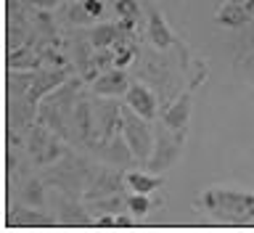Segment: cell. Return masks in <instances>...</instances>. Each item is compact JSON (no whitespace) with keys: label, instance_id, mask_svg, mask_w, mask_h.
Wrapping results in <instances>:
<instances>
[{"label":"cell","instance_id":"cell-1","mask_svg":"<svg viewBox=\"0 0 254 233\" xmlns=\"http://www.w3.org/2000/svg\"><path fill=\"white\" fill-rule=\"evenodd\" d=\"M201 207L214 223L225 226H254V194L236 188H206Z\"/></svg>","mask_w":254,"mask_h":233},{"label":"cell","instance_id":"cell-2","mask_svg":"<svg viewBox=\"0 0 254 233\" xmlns=\"http://www.w3.org/2000/svg\"><path fill=\"white\" fill-rule=\"evenodd\" d=\"M98 170H101V164H95V162H90V159L69 151L66 156L59 159V162L45 167L43 178L48 183V188H59V191H64V194H69V196L82 199L85 188L93 183V178H95Z\"/></svg>","mask_w":254,"mask_h":233},{"label":"cell","instance_id":"cell-3","mask_svg":"<svg viewBox=\"0 0 254 233\" xmlns=\"http://www.w3.org/2000/svg\"><path fill=\"white\" fill-rule=\"evenodd\" d=\"M27 154L32 159V164L35 167H48V164H53V162H59L61 156H66L69 154V143L61 138L59 133H53L51 127H45V125H40L35 122L27 130Z\"/></svg>","mask_w":254,"mask_h":233},{"label":"cell","instance_id":"cell-4","mask_svg":"<svg viewBox=\"0 0 254 233\" xmlns=\"http://www.w3.org/2000/svg\"><path fill=\"white\" fill-rule=\"evenodd\" d=\"M183 146H186V133H175L164 122H156L154 125V151H151L146 170L154 175H164L167 170H172L183 154Z\"/></svg>","mask_w":254,"mask_h":233},{"label":"cell","instance_id":"cell-5","mask_svg":"<svg viewBox=\"0 0 254 233\" xmlns=\"http://www.w3.org/2000/svg\"><path fill=\"white\" fill-rule=\"evenodd\" d=\"M122 135L130 143L138 164H148L151 151H154V122L143 119L138 111H132L130 106L122 109Z\"/></svg>","mask_w":254,"mask_h":233},{"label":"cell","instance_id":"cell-6","mask_svg":"<svg viewBox=\"0 0 254 233\" xmlns=\"http://www.w3.org/2000/svg\"><path fill=\"white\" fill-rule=\"evenodd\" d=\"M146 11H148V32H146L148 43L154 45L156 51H170V48H178L180 67H183V72L188 75V72H190V51L180 43L178 37H175V32H172L170 24H167L164 13L159 11L154 3H148V0H146Z\"/></svg>","mask_w":254,"mask_h":233},{"label":"cell","instance_id":"cell-7","mask_svg":"<svg viewBox=\"0 0 254 233\" xmlns=\"http://www.w3.org/2000/svg\"><path fill=\"white\" fill-rule=\"evenodd\" d=\"M85 199L69 196L59 188H51L48 194V204H51V212L56 215L59 226H71V228H90L95 226V218L87 210V204H82Z\"/></svg>","mask_w":254,"mask_h":233},{"label":"cell","instance_id":"cell-8","mask_svg":"<svg viewBox=\"0 0 254 233\" xmlns=\"http://www.w3.org/2000/svg\"><path fill=\"white\" fill-rule=\"evenodd\" d=\"M5 226L8 228H53L59 226V220H56L53 212H45L40 207L11 199L5 207Z\"/></svg>","mask_w":254,"mask_h":233},{"label":"cell","instance_id":"cell-9","mask_svg":"<svg viewBox=\"0 0 254 233\" xmlns=\"http://www.w3.org/2000/svg\"><path fill=\"white\" fill-rule=\"evenodd\" d=\"M122 109L114 98L106 95H95L93 98V114H95V133L98 141H109L122 133Z\"/></svg>","mask_w":254,"mask_h":233},{"label":"cell","instance_id":"cell-10","mask_svg":"<svg viewBox=\"0 0 254 233\" xmlns=\"http://www.w3.org/2000/svg\"><path fill=\"white\" fill-rule=\"evenodd\" d=\"M71 127H74V143L82 146L85 151H93L98 143V133H95V114H93V98L79 95L74 103V114H71Z\"/></svg>","mask_w":254,"mask_h":233},{"label":"cell","instance_id":"cell-11","mask_svg":"<svg viewBox=\"0 0 254 233\" xmlns=\"http://www.w3.org/2000/svg\"><path fill=\"white\" fill-rule=\"evenodd\" d=\"M90 154L95 159H101L103 164H111V167H119V170H130V167L138 162L132 154V149H130V143L125 141V135L119 133L114 135V138H109V141H98L93 146Z\"/></svg>","mask_w":254,"mask_h":233},{"label":"cell","instance_id":"cell-12","mask_svg":"<svg viewBox=\"0 0 254 233\" xmlns=\"http://www.w3.org/2000/svg\"><path fill=\"white\" fill-rule=\"evenodd\" d=\"M127 170H119V167H111V164H101V170L95 172L93 183L85 188V202L90 199H103V196H111V194H119V191L127 188V180H125Z\"/></svg>","mask_w":254,"mask_h":233},{"label":"cell","instance_id":"cell-13","mask_svg":"<svg viewBox=\"0 0 254 233\" xmlns=\"http://www.w3.org/2000/svg\"><path fill=\"white\" fill-rule=\"evenodd\" d=\"M37 122V103L29 95H8L5 101V127H13L21 135Z\"/></svg>","mask_w":254,"mask_h":233},{"label":"cell","instance_id":"cell-14","mask_svg":"<svg viewBox=\"0 0 254 233\" xmlns=\"http://www.w3.org/2000/svg\"><path fill=\"white\" fill-rule=\"evenodd\" d=\"M130 85H132V79H130V75H127L125 69L111 67V69L101 72V75L93 79V82H90V90H93V95H106V98H117V95H127Z\"/></svg>","mask_w":254,"mask_h":233},{"label":"cell","instance_id":"cell-15","mask_svg":"<svg viewBox=\"0 0 254 233\" xmlns=\"http://www.w3.org/2000/svg\"><path fill=\"white\" fill-rule=\"evenodd\" d=\"M190 106H193V90H183L170 106L162 111V122L175 133H188V122H190Z\"/></svg>","mask_w":254,"mask_h":233},{"label":"cell","instance_id":"cell-16","mask_svg":"<svg viewBox=\"0 0 254 233\" xmlns=\"http://www.w3.org/2000/svg\"><path fill=\"white\" fill-rule=\"evenodd\" d=\"M125 101H127V106H130L132 111H138L143 119H151V122H154V119L159 117V103H156L154 87H148L143 82H132L127 95H125Z\"/></svg>","mask_w":254,"mask_h":233},{"label":"cell","instance_id":"cell-17","mask_svg":"<svg viewBox=\"0 0 254 233\" xmlns=\"http://www.w3.org/2000/svg\"><path fill=\"white\" fill-rule=\"evenodd\" d=\"M69 67H59V69H35V79L29 87V98L40 103L48 93H53L59 85H64L69 79Z\"/></svg>","mask_w":254,"mask_h":233},{"label":"cell","instance_id":"cell-18","mask_svg":"<svg viewBox=\"0 0 254 233\" xmlns=\"http://www.w3.org/2000/svg\"><path fill=\"white\" fill-rule=\"evenodd\" d=\"M90 215H122V212H130V194H125V191H119V194H111V196H103V199H90V202H85Z\"/></svg>","mask_w":254,"mask_h":233},{"label":"cell","instance_id":"cell-19","mask_svg":"<svg viewBox=\"0 0 254 233\" xmlns=\"http://www.w3.org/2000/svg\"><path fill=\"white\" fill-rule=\"evenodd\" d=\"M48 183L45 178H27L21 183V188L16 191V199L24 204H32V207H40V210H45V204H48Z\"/></svg>","mask_w":254,"mask_h":233},{"label":"cell","instance_id":"cell-20","mask_svg":"<svg viewBox=\"0 0 254 233\" xmlns=\"http://www.w3.org/2000/svg\"><path fill=\"white\" fill-rule=\"evenodd\" d=\"M8 69H43V53L35 45H19L5 56Z\"/></svg>","mask_w":254,"mask_h":233},{"label":"cell","instance_id":"cell-21","mask_svg":"<svg viewBox=\"0 0 254 233\" xmlns=\"http://www.w3.org/2000/svg\"><path fill=\"white\" fill-rule=\"evenodd\" d=\"M87 37H90L95 51H101V48H114L119 40H127L132 35H125V32L119 29V24H98V27L87 29Z\"/></svg>","mask_w":254,"mask_h":233},{"label":"cell","instance_id":"cell-22","mask_svg":"<svg viewBox=\"0 0 254 233\" xmlns=\"http://www.w3.org/2000/svg\"><path fill=\"white\" fill-rule=\"evenodd\" d=\"M125 180H127V191H135V194H154L164 183L162 175H154L148 170H127Z\"/></svg>","mask_w":254,"mask_h":233},{"label":"cell","instance_id":"cell-23","mask_svg":"<svg viewBox=\"0 0 254 233\" xmlns=\"http://www.w3.org/2000/svg\"><path fill=\"white\" fill-rule=\"evenodd\" d=\"M252 21V11L249 5H236V3H225L217 13V24L220 27H228V29H238L244 24Z\"/></svg>","mask_w":254,"mask_h":233},{"label":"cell","instance_id":"cell-24","mask_svg":"<svg viewBox=\"0 0 254 233\" xmlns=\"http://www.w3.org/2000/svg\"><path fill=\"white\" fill-rule=\"evenodd\" d=\"M61 11H64V13H59V16H61L66 24H79V27H82V24H90V21H93V16L87 13L85 3H77V0H69V5H64Z\"/></svg>","mask_w":254,"mask_h":233},{"label":"cell","instance_id":"cell-25","mask_svg":"<svg viewBox=\"0 0 254 233\" xmlns=\"http://www.w3.org/2000/svg\"><path fill=\"white\" fill-rule=\"evenodd\" d=\"M140 8H143V0H114V11L119 13V19L138 21L140 19Z\"/></svg>","mask_w":254,"mask_h":233},{"label":"cell","instance_id":"cell-26","mask_svg":"<svg viewBox=\"0 0 254 233\" xmlns=\"http://www.w3.org/2000/svg\"><path fill=\"white\" fill-rule=\"evenodd\" d=\"M151 207H154L151 194H135V191H130V212L135 218H146L151 212Z\"/></svg>","mask_w":254,"mask_h":233},{"label":"cell","instance_id":"cell-27","mask_svg":"<svg viewBox=\"0 0 254 233\" xmlns=\"http://www.w3.org/2000/svg\"><path fill=\"white\" fill-rule=\"evenodd\" d=\"M19 146H11L5 143V175H8V186L13 183V175H16V167H19V154H16Z\"/></svg>","mask_w":254,"mask_h":233},{"label":"cell","instance_id":"cell-28","mask_svg":"<svg viewBox=\"0 0 254 233\" xmlns=\"http://www.w3.org/2000/svg\"><path fill=\"white\" fill-rule=\"evenodd\" d=\"M85 8H87V13L93 16V19H101L103 16V0H82Z\"/></svg>","mask_w":254,"mask_h":233},{"label":"cell","instance_id":"cell-29","mask_svg":"<svg viewBox=\"0 0 254 233\" xmlns=\"http://www.w3.org/2000/svg\"><path fill=\"white\" fill-rule=\"evenodd\" d=\"M117 226V215H98L95 218V228H114Z\"/></svg>","mask_w":254,"mask_h":233},{"label":"cell","instance_id":"cell-30","mask_svg":"<svg viewBox=\"0 0 254 233\" xmlns=\"http://www.w3.org/2000/svg\"><path fill=\"white\" fill-rule=\"evenodd\" d=\"M64 0H37V8H43V11H53V8H59Z\"/></svg>","mask_w":254,"mask_h":233},{"label":"cell","instance_id":"cell-31","mask_svg":"<svg viewBox=\"0 0 254 233\" xmlns=\"http://www.w3.org/2000/svg\"><path fill=\"white\" fill-rule=\"evenodd\" d=\"M228 3H236V5H249L252 0H228Z\"/></svg>","mask_w":254,"mask_h":233},{"label":"cell","instance_id":"cell-32","mask_svg":"<svg viewBox=\"0 0 254 233\" xmlns=\"http://www.w3.org/2000/svg\"><path fill=\"white\" fill-rule=\"evenodd\" d=\"M21 3H27L29 8H37V0H21Z\"/></svg>","mask_w":254,"mask_h":233},{"label":"cell","instance_id":"cell-33","mask_svg":"<svg viewBox=\"0 0 254 233\" xmlns=\"http://www.w3.org/2000/svg\"><path fill=\"white\" fill-rule=\"evenodd\" d=\"M249 72H252V82H254V59H252V64H249Z\"/></svg>","mask_w":254,"mask_h":233},{"label":"cell","instance_id":"cell-34","mask_svg":"<svg viewBox=\"0 0 254 233\" xmlns=\"http://www.w3.org/2000/svg\"><path fill=\"white\" fill-rule=\"evenodd\" d=\"M252 21H254V8H252Z\"/></svg>","mask_w":254,"mask_h":233},{"label":"cell","instance_id":"cell-35","mask_svg":"<svg viewBox=\"0 0 254 233\" xmlns=\"http://www.w3.org/2000/svg\"><path fill=\"white\" fill-rule=\"evenodd\" d=\"M143 3H146V0H143Z\"/></svg>","mask_w":254,"mask_h":233}]
</instances>
